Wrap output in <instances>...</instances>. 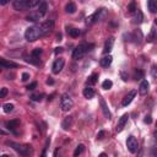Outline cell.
Listing matches in <instances>:
<instances>
[{
	"label": "cell",
	"mask_w": 157,
	"mask_h": 157,
	"mask_svg": "<svg viewBox=\"0 0 157 157\" xmlns=\"http://www.w3.org/2000/svg\"><path fill=\"white\" fill-rule=\"evenodd\" d=\"M150 156H151V157H157V147H152V148H151Z\"/></svg>",
	"instance_id": "74e56055"
},
{
	"label": "cell",
	"mask_w": 157,
	"mask_h": 157,
	"mask_svg": "<svg viewBox=\"0 0 157 157\" xmlns=\"http://www.w3.org/2000/svg\"><path fill=\"white\" fill-rule=\"evenodd\" d=\"M113 46H114V37H109V38L106 41V43H104L103 53L109 55V53H111V52H112V49H113Z\"/></svg>",
	"instance_id": "8fae6325"
},
{
	"label": "cell",
	"mask_w": 157,
	"mask_h": 157,
	"mask_svg": "<svg viewBox=\"0 0 157 157\" xmlns=\"http://www.w3.org/2000/svg\"><path fill=\"white\" fill-rule=\"evenodd\" d=\"M28 63H31V64H35V65H38L39 63H41V60H39V58H36V56H33V55H31V58H28V59H26Z\"/></svg>",
	"instance_id": "83f0119b"
},
{
	"label": "cell",
	"mask_w": 157,
	"mask_h": 157,
	"mask_svg": "<svg viewBox=\"0 0 157 157\" xmlns=\"http://www.w3.org/2000/svg\"><path fill=\"white\" fill-rule=\"evenodd\" d=\"M142 19H144L142 12L140 10H136L135 14H134V17H133V23L134 25H140L142 22Z\"/></svg>",
	"instance_id": "d6986e66"
},
{
	"label": "cell",
	"mask_w": 157,
	"mask_h": 157,
	"mask_svg": "<svg viewBox=\"0 0 157 157\" xmlns=\"http://www.w3.org/2000/svg\"><path fill=\"white\" fill-rule=\"evenodd\" d=\"M19 124H20V121H19L17 119H15V120H10V121H8V123H6V127H8V129H9V130L15 131V129L19 127Z\"/></svg>",
	"instance_id": "7402d4cb"
},
{
	"label": "cell",
	"mask_w": 157,
	"mask_h": 157,
	"mask_svg": "<svg viewBox=\"0 0 157 157\" xmlns=\"http://www.w3.org/2000/svg\"><path fill=\"white\" fill-rule=\"evenodd\" d=\"M73 106H74V101L70 97V95L64 93V95L61 96V98H60V108H61V111L68 112V111H70L73 108Z\"/></svg>",
	"instance_id": "5b68a950"
},
{
	"label": "cell",
	"mask_w": 157,
	"mask_h": 157,
	"mask_svg": "<svg viewBox=\"0 0 157 157\" xmlns=\"http://www.w3.org/2000/svg\"><path fill=\"white\" fill-rule=\"evenodd\" d=\"M136 93H138V91L136 90H133V91H130L127 96H125L124 98H123V101H121V106L123 107H127V106H129L131 102H133V100L135 98V96H136Z\"/></svg>",
	"instance_id": "9c48e42d"
},
{
	"label": "cell",
	"mask_w": 157,
	"mask_h": 157,
	"mask_svg": "<svg viewBox=\"0 0 157 157\" xmlns=\"http://www.w3.org/2000/svg\"><path fill=\"white\" fill-rule=\"evenodd\" d=\"M104 15H106V9H100V10L95 11L92 15H90V16L86 19V23H87V25H92V23H95V22L100 21Z\"/></svg>",
	"instance_id": "8992f818"
},
{
	"label": "cell",
	"mask_w": 157,
	"mask_h": 157,
	"mask_svg": "<svg viewBox=\"0 0 157 157\" xmlns=\"http://www.w3.org/2000/svg\"><path fill=\"white\" fill-rule=\"evenodd\" d=\"M41 54H42V49H41V48H36V49L32 50V55L36 56V58H39Z\"/></svg>",
	"instance_id": "e575fe53"
},
{
	"label": "cell",
	"mask_w": 157,
	"mask_h": 157,
	"mask_svg": "<svg viewBox=\"0 0 157 157\" xmlns=\"http://www.w3.org/2000/svg\"><path fill=\"white\" fill-rule=\"evenodd\" d=\"M42 97H43V95H32V96H31V100L35 101V102H41Z\"/></svg>",
	"instance_id": "836d02e7"
},
{
	"label": "cell",
	"mask_w": 157,
	"mask_h": 157,
	"mask_svg": "<svg viewBox=\"0 0 157 157\" xmlns=\"http://www.w3.org/2000/svg\"><path fill=\"white\" fill-rule=\"evenodd\" d=\"M0 65H2L3 68H5V69H9V68H17V67H19L16 63L9 61V60H6V59H2V60H0Z\"/></svg>",
	"instance_id": "e0dca14e"
},
{
	"label": "cell",
	"mask_w": 157,
	"mask_h": 157,
	"mask_svg": "<svg viewBox=\"0 0 157 157\" xmlns=\"http://www.w3.org/2000/svg\"><path fill=\"white\" fill-rule=\"evenodd\" d=\"M147 8L152 14H157V0H150V2H147Z\"/></svg>",
	"instance_id": "ffe728a7"
},
{
	"label": "cell",
	"mask_w": 157,
	"mask_h": 157,
	"mask_svg": "<svg viewBox=\"0 0 157 157\" xmlns=\"http://www.w3.org/2000/svg\"><path fill=\"white\" fill-rule=\"evenodd\" d=\"M39 4H41L39 0H15L12 3V6L15 10L20 11V10H26V9L38 6Z\"/></svg>",
	"instance_id": "7a4b0ae2"
},
{
	"label": "cell",
	"mask_w": 157,
	"mask_h": 157,
	"mask_svg": "<svg viewBox=\"0 0 157 157\" xmlns=\"http://www.w3.org/2000/svg\"><path fill=\"white\" fill-rule=\"evenodd\" d=\"M47 85H54V80H53L52 77H49V79L47 80Z\"/></svg>",
	"instance_id": "b9f144b4"
},
{
	"label": "cell",
	"mask_w": 157,
	"mask_h": 157,
	"mask_svg": "<svg viewBox=\"0 0 157 157\" xmlns=\"http://www.w3.org/2000/svg\"><path fill=\"white\" fill-rule=\"evenodd\" d=\"M77 10V8H76V4L75 3H68L67 5H65V11L68 12V14H74L75 11Z\"/></svg>",
	"instance_id": "603a6c76"
},
{
	"label": "cell",
	"mask_w": 157,
	"mask_h": 157,
	"mask_svg": "<svg viewBox=\"0 0 157 157\" xmlns=\"http://www.w3.org/2000/svg\"><path fill=\"white\" fill-rule=\"evenodd\" d=\"M155 25H157V19H156V20H155Z\"/></svg>",
	"instance_id": "c3c4849f"
},
{
	"label": "cell",
	"mask_w": 157,
	"mask_h": 157,
	"mask_svg": "<svg viewBox=\"0 0 157 157\" xmlns=\"http://www.w3.org/2000/svg\"><path fill=\"white\" fill-rule=\"evenodd\" d=\"M144 121H145L146 124H151V123H152V117H151L150 114H148V115H146V117H145V119H144Z\"/></svg>",
	"instance_id": "f35d334b"
},
{
	"label": "cell",
	"mask_w": 157,
	"mask_h": 157,
	"mask_svg": "<svg viewBox=\"0 0 157 157\" xmlns=\"http://www.w3.org/2000/svg\"><path fill=\"white\" fill-rule=\"evenodd\" d=\"M155 139H157V130L155 131Z\"/></svg>",
	"instance_id": "bcb514c9"
},
{
	"label": "cell",
	"mask_w": 157,
	"mask_h": 157,
	"mask_svg": "<svg viewBox=\"0 0 157 157\" xmlns=\"http://www.w3.org/2000/svg\"><path fill=\"white\" fill-rule=\"evenodd\" d=\"M64 64H65V60L63 58L55 59V61L53 63V67H52V73L53 74H59L63 70V68H64Z\"/></svg>",
	"instance_id": "ba28073f"
},
{
	"label": "cell",
	"mask_w": 157,
	"mask_h": 157,
	"mask_svg": "<svg viewBox=\"0 0 157 157\" xmlns=\"http://www.w3.org/2000/svg\"><path fill=\"white\" fill-rule=\"evenodd\" d=\"M121 77H123V81H127V80H128V76L125 75L124 73H121Z\"/></svg>",
	"instance_id": "ee69618b"
},
{
	"label": "cell",
	"mask_w": 157,
	"mask_h": 157,
	"mask_svg": "<svg viewBox=\"0 0 157 157\" xmlns=\"http://www.w3.org/2000/svg\"><path fill=\"white\" fill-rule=\"evenodd\" d=\"M36 87H37V82L35 81V82H32V84H29V85L27 86V90H28V91H32V90H35Z\"/></svg>",
	"instance_id": "8d00e7d4"
},
{
	"label": "cell",
	"mask_w": 157,
	"mask_h": 157,
	"mask_svg": "<svg viewBox=\"0 0 157 157\" xmlns=\"http://www.w3.org/2000/svg\"><path fill=\"white\" fill-rule=\"evenodd\" d=\"M68 33H69V36L70 37H73V38H76V37H79L80 36V29H77V28H69L68 29Z\"/></svg>",
	"instance_id": "d4e9b609"
},
{
	"label": "cell",
	"mask_w": 157,
	"mask_h": 157,
	"mask_svg": "<svg viewBox=\"0 0 157 157\" xmlns=\"http://www.w3.org/2000/svg\"><path fill=\"white\" fill-rule=\"evenodd\" d=\"M8 145L11 146L16 152H19L21 156H25V157H27V156H29V155H32V152H33L32 146H31V145H27V144L22 145V144H17V142L9 141Z\"/></svg>",
	"instance_id": "3957f363"
},
{
	"label": "cell",
	"mask_w": 157,
	"mask_h": 157,
	"mask_svg": "<svg viewBox=\"0 0 157 157\" xmlns=\"http://www.w3.org/2000/svg\"><path fill=\"white\" fill-rule=\"evenodd\" d=\"M104 135H106V133L102 130V131H100V133L97 134V139H100V140H101V139H103V136H104Z\"/></svg>",
	"instance_id": "60d3db41"
},
{
	"label": "cell",
	"mask_w": 157,
	"mask_h": 157,
	"mask_svg": "<svg viewBox=\"0 0 157 157\" xmlns=\"http://www.w3.org/2000/svg\"><path fill=\"white\" fill-rule=\"evenodd\" d=\"M84 150H85V146H84L82 144L77 145V146H76V148H75V151H74V157H79V156L84 152Z\"/></svg>",
	"instance_id": "4316f807"
},
{
	"label": "cell",
	"mask_w": 157,
	"mask_h": 157,
	"mask_svg": "<svg viewBox=\"0 0 157 157\" xmlns=\"http://www.w3.org/2000/svg\"><path fill=\"white\" fill-rule=\"evenodd\" d=\"M100 103H101V108H102V112H103V115L107 118V119H111V117H112V114H111V112H109V109H108V106H107V103H106V101L103 100V98H101L100 100Z\"/></svg>",
	"instance_id": "9a60e30c"
},
{
	"label": "cell",
	"mask_w": 157,
	"mask_h": 157,
	"mask_svg": "<svg viewBox=\"0 0 157 157\" xmlns=\"http://www.w3.org/2000/svg\"><path fill=\"white\" fill-rule=\"evenodd\" d=\"M134 79H135V80H141V79H144V71L140 70V69L135 70V73H134Z\"/></svg>",
	"instance_id": "f1b7e54d"
},
{
	"label": "cell",
	"mask_w": 157,
	"mask_h": 157,
	"mask_svg": "<svg viewBox=\"0 0 157 157\" xmlns=\"http://www.w3.org/2000/svg\"><path fill=\"white\" fill-rule=\"evenodd\" d=\"M61 52H63V48H60V47H59V48H55V50H54L55 54H59V53H61Z\"/></svg>",
	"instance_id": "7bdbcfd3"
},
{
	"label": "cell",
	"mask_w": 157,
	"mask_h": 157,
	"mask_svg": "<svg viewBox=\"0 0 157 157\" xmlns=\"http://www.w3.org/2000/svg\"><path fill=\"white\" fill-rule=\"evenodd\" d=\"M148 88H150L148 81H147V80H142L141 84H140V87H139V93H140L141 96H145V95H147Z\"/></svg>",
	"instance_id": "7c38bea8"
},
{
	"label": "cell",
	"mask_w": 157,
	"mask_h": 157,
	"mask_svg": "<svg viewBox=\"0 0 157 157\" xmlns=\"http://www.w3.org/2000/svg\"><path fill=\"white\" fill-rule=\"evenodd\" d=\"M127 147H128V150H129L131 153H135V152L139 150V142H138V140H136L135 136L130 135V136L128 138V140H127Z\"/></svg>",
	"instance_id": "52a82bcc"
},
{
	"label": "cell",
	"mask_w": 157,
	"mask_h": 157,
	"mask_svg": "<svg viewBox=\"0 0 157 157\" xmlns=\"http://www.w3.org/2000/svg\"><path fill=\"white\" fill-rule=\"evenodd\" d=\"M151 76L153 79H157V64L152 65V68H151Z\"/></svg>",
	"instance_id": "d6a6232c"
},
{
	"label": "cell",
	"mask_w": 157,
	"mask_h": 157,
	"mask_svg": "<svg viewBox=\"0 0 157 157\" xmlns=\"http://www.w3.org/2000/svg\"><path fill=\"white\" fill-rule=\"evenodd\" d=\"M6 95H8V88L6 87H3L2 88V92H0V98H4Z\"/></svg>",
	"instance_id": "d590c367"
},
{
	"label": "cell",
	"mask_w": 157,
	"mask_h": 157,
	"mask_svg": "<svg viewBox=\"0 0 157 157\" xmlns=\"http://www.w3.org/2000/svg\"><path fill=\"white\" fill-rule=\"evenodd\" d=\"M2 157H10V156H8V155H3Z\"/></svg>",
	"instance_id": "7dc6e473"
},
{
	"label": "cell",
	"mask_w": 157,
	"mask_h": 157,
	"mask_svg": "<svg viewBox=\"0 0 157 157\" xmlns=\"http://www.w3.org/2000/svg\"><path fill=\"white\" fill-rule=\"evenodd\" d=\"M92 48H93V44H88V43H82V44L77 46L73 52V59H75V60L81 59L87 52L92 50Z\"/></svg>",
	"instance_id": "277c9868"
},
{
	"label": "cell",
	"mask_w": 157,
	"mask_h": 157,
	"mask_svg": "<svg viewBox=\"0 0 157 157\" xmlns=\"http://www.w3.org/2000/svg\"><path fill=\"white\" fill-rule=\"evenodd\" d=\"M84 97L85 98H87V100H91V98H93L95 97V95H96V92H95V90H93L91 86H87L86 88H84Z\"/></svg>",
	"instance_id": "4fadbf2b"
},
{
	"label": "cell",
	"mask_w": 157,
	"mask_h": 157,
	"mask_svg": "<svg viewBox=\"0 0 157 157\" xmlns=\"http://www.w3.org/2000/svg\"><path fill=\"white\" fill-rule=\"evenodd\" d=\"M112 60H113L112 55H106V56H103V58L100 60V64H101V67L107 68V67H109V65L112 64Z\"/></svg>",
	"instance_id": "ac0fdd59"
},
{
	"label": "cell",
	"mask_w": 157,
	"mask_h": 157,
	"mask_svg": "<svg viewBox=\"0 0 157 157\" xmlns=\"http://www.w3.org/2000/svg\"><path fill=\"white\" fill-rule=\"evenodd\" d=\"M97 79H98V75L97 74H92L91 76H88V79H87V85H95L96 82H97Z\"/></svg>",
	"instance_id": "484cf974"
},
{
	"label": "cell",
	"mask_w": 157,
	"mask_h": 157,
	"mask_svg": "<svg viewBox=\"0 0 157 157\" xmlns=\"http://www.w3.org/2000/svg\"><path fill=\"white\" fill-rule=\"evenodd\" d=\"M29 79V74L28 73H23L22 74V81H27Z\"/></svg>",
	"instance_id": "ab89813d"
},
{
	"label": "cell",
	"mask_w": 157,
	"mask_h": 157,
	"mask_svg": "<svg viewBox=\"0 0 157 157\" xmlns=\"http://www.w3.org/2000/svg\"><path fill=\"white\" fill-rule=\"evenodd\" d=\"M47 10H48V4H47L46 2H41V4L38 5V12H39L42 16H44L46 12H47Z\"/></svg>",
	"instance_id": "cb8c5ba5"
},
{
	"label": "cell",
	"mask_w": 157,
	"mask_h": 157,
	"mask_svg": "<svg viewBox=\"0 0 157 157\" xmlns=\"http://www.w3.org/2000/svg\"><path fill=\"white\" fill-rule=\"evenodd\" d=\"M128 119H129V114L128 113H125V114H123L120 118H119V120H118V124H117V133H120L123 129H124V127H125V124L128 123Z\"/></svg>",
	"instance_id": "30bf717a"
},
{
	"label": "cell",
	"mask_w": 157,
	"mask_h": 157,
	"mask_svg": "<svg viewBox=\"0 0 157 157\" xmlns=\"http://www.w3.org/2000/svg\"><path fill=\"white\" fill-rule=\"evenodd\" d=\"M98 157H108V156H107V155H106L104 152H102V153H101V155L98 156Z\"/></svg>",
	"instance_id": "f6af8a7d"
},
{
	"label": "cell",
	"mask_w": 157,
	"mask_h": 157,
	"mask_svg": "<svg viewBox=\"0 0 157 157\" xmlns=\"http://www.w3.org/2000/svg\"><path fill=\"white\" fill-rule=\"evenodd\" d=\"M128 10H129V12H131V14H135V11L138 10V8H136V4L133 2V3H130L129 4V6H128Z\"/></svg>",
	"instance_id": "1f68e13d"
},
{
	"label": "cell",
	"mask_w": 157,
	"mask_h": 157,
	"mask_svg": "<svg viewBox=\"0 0 157 157\" xmlns=\"http://www.w3.org/2000/svg\"><path fill=\"white\" fill-rule=\"evenodd\" d=\"M53 26H54L53 21L49 20V21H44L42 23H38V25H35L32 27H28L26 29V32H25V38L28 42H35L38 38L47 35L49 31L53 28Z\"/></svg>",
	"instance_id": "6da1fadb"
},
{
	"label": "cell",
	"mask_w": 157,
	"mask_h": 157,
	"mask_svg": "<svg viewBox=\"0 0 157 157\" xmlns=\"http://www.w3.org/2000/svg\"><path fill=\"white\" fill-rule=\"evenodd\" d=\"M3 109H4L5 113H10V112L14 111V104H11V103H5V104L3 106Z\"/></svg>",
	"instance_id": "4dcf8cb0"
},
{
	"label": "cell",
	"mask_w": 157,
	"mask_h": 157,
	"mask_svg": "<svg viewBox=\"0 0 157 157\" xmlns=\"http://www.w3.org/2000/svg\"><path fill=\"white\" fill-rule=\"evenodd\" d=\"M156 37H157L156 28H155V27H152V28H151V31H150V33L147 35V38H146V41H147L148 43H152V42L156 39Z\"/></svg>",
	"instance_id": "44dd1931"
},
{
	"label": "cell",
	"mask_w": 157,
	"mask_h": 157,
	"mask_svg": "<svg viewBox=\"0 0 157 157\" xmlns=\"http://www.w3.org/2000/svg\"><path fill=\"white\" fill-rule=\"evenodd\" d=\"M71 124H73V117H65L64 119H63L61 121V128L64 129V130H68L70 127H71Z\"/></svg>",
	"instance_id": "2e32d148"
},
{
	"label": "cell",
	"mask_w": 157,
	"mask_h": 157,
	"mask_svg": "<svg viewBox=\"0 0 157 157\" xmlns=\"http://www.w3.org/2000/svg\"><path fill=\"white\" fill-rule=\"evenodd\" d=\"M112 86H113V82L111 80H104L102 82V88L103 90H109V88H112Z\"/></svg>",
	"instance_id": "f546056e"
},
{
	"label": "cell",
	"mask_w": 157,
	"mask_h": 157,
	"mask_svg": "<svg viewBox=\"0 0 157 157\" xmlns=\"http://www.w3.org/2000/svg\"><path fill=\"white\" fill-rule=\"evenodd\" d=\"M42 17H43V16L37 11V12H31L29 15H27V16H26V20H27L28 22H37V21H39Z\"/></svg>",
	"instance_id": "5bb4252c"
}]
</instances>
